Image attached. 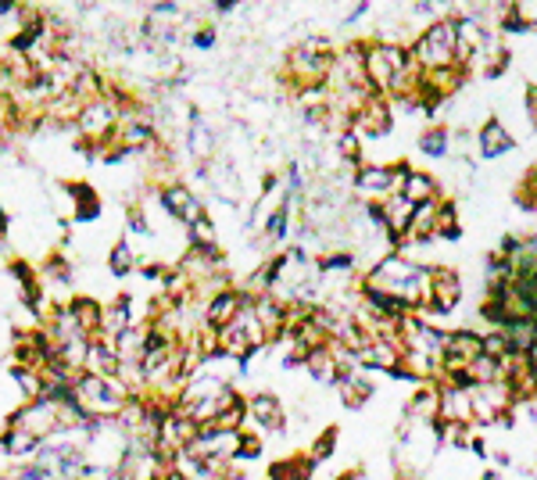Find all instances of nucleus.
Here are the masks:
<instances>
[{"label": "nucleus", "mask_w": 537, "mask_h": 480, "mask_svg": "<svg viewBox=\"0 0 537 480\" xmlns=\"http://www.w3.org/2000/svg\"><path fill=\"white\" fill-rule=\"evenodd\" d=\"M76 398L94 420H115L126 405L129 391L119 377H101V373H90L83 369L76 377Z\"/></svg>", "instance_id": "f257e3e1"}, {"label": "nucleus", "mask_w": 537, "mask_h": 480, "mask_svg": "<svg viewBox=\"0 0 537 480\" xmlns=\"http://www.w3.org/2000/svg\"><path fill=\"white\" fill-rule=\"evenodd\" d=\"M154 201H158V208L169 215L172 223L183 226V230H187L190 223H197L201 215H208V205L201 201V194H197L187 180H179V176L162 183V187H154Z\"/></svg>", "instance_id": "f03ea898"}, {"label": "nucleus", "mask_w": 537, "mask_h": 480, "mask_svg": "<svg viewBox=\"0 0 537 480\" xmlns=\"http://www.w3.org/2000/svg\"><path fill=\"white\" fill-rule=\"evenodd\" d=\"M8 420L18 423V427H26L33 438L47 441L61 430V409L51 398H29V402H18L15 409L8 412Z\"/></svg>", "instance_id": "7ed1b4c3"}, {"label": "nucleus", "mask_w": 537, "mask_h": 480, "mask_svg": "<svg viewBox=\"0 0 537 480\" xmlns=\"http://www.w3.org/2000/svg\"><path fill=\"white\" fill-rule=\"evenodd\" d=\"M244 405H248V427L258 430V434H280L287 427V409L276 395L269 391H255V395H244Z\"/></svg>", "instance_id": "20e7f679"}, {"label": "nucleus", "mask_w": 537, "mask_h": 480, "mask_svg": "<svg viewBox=\"0 0 537 480\" xmlns=\"http://www.w3.org/2000/svg\"><path fill=\"white\" fill-rule=\"evenodd\" d=\"M61 194H65V201H69V223L83 226V223H97V219H101L104 201H101V194H97L94 183L69 180V183H61Z\"/></svg>", "instance_id": "39448f33"}, {"label": "nucleus", "mask_w": 537, "mask_h": 480, "mask_svg": "<svg viewBox=\"0 0 537 480\" xmlns=\"http://www.w3.org/2000/svg\"><path fill=\"white\" fill-rule=\"evenodd\" d=\"M244 305H248V294L240 291L237 283H230V287H222V291L208 294V298L201 301V323L219 330V326L230 323Z\"/></svg>", "instance_id": "423d86ee"}, {"label": "nucleus", "mask_w": 537, "mask_h": 480, "mask_svg": "<svg viewBox=\"0 0 537 480\" xmlns=\"http://www.w3.org/2000/svg\"><path fill=\"white\" fill-rule=\"evenodd\" d=\"M455 36H459V29H455L452 22L434 26L423 40H419V61L430 65V69H444L455 54Z\"/></svg>", "instance_id": "0eeeda50"}, {"label": "nucleus", "mask_w": 537, "mask_h": 480, "mask_svg": "<svg viewBox=\"0 0 537 480\" xmlns=\"http://www.w3.org/2000/svg\"><path fill=\"white\" fill-rule=\"evenodd\" d=\"M129 326H137V312H133V294H115L111 301H104V316H101V337L108 341H119Z\"/></svg>", "instance_id": "6e6552de"}, {"label": "nucleus", "mask_w": 537, "mask_h": 480, "mask_svg": "<svg viewBox=\"0 0 537 480\" xmlns=\"http://www.w3.org/2000/svg\"><path fill=\"white\" fill-rule=\"evenodd\" d=\"M43 441L33 438L26 427H18V423L4 420V430H0V452L4 459H15V463H26V459H36Z\"/></svg>", "instance_id": "1a4fd4ad"}, {"label": "nucleus", "mask_w": 537, "mask_h": 480, "mask_svg": "<svg viewBox=\"0 0 537 480\" xmlns=\"http://www.w3.org/2000/svg\"><path fill=\"white\" fill-rule=\"evenodd\" d=\"M69 309L72 316H76L79 330H83V337L90 341V337H101V316H104V301L94 298V294H83V291H72L69 294Z\"/></svg>", "instance_id": "9d476101"}, {"label": "nucleus", "mask_w": 537, "mask_h": 480, "mask_svg": "<svg viewBox=\"0 0 537 480\" xmlns=\"http://www.w3.org/2000/svg\"><path fill=\"white\" fill-rule=\"evenodd\" d=\"M137 269H140V251H137V244H133V237L122 233L108 251V273H111V280H126V276H133Z\"/></svg>", "instance_id": "9b49d317"}, {"label": "nucleus", "mask_w": 537, "mask_h": 480, "mask_svg": "<svg viewBox=\"0 0 537 480\" xmlns=\"http://www.w3.org/2000/svg\"><path fill=\"white\" fill-rule=\"evenodd\" d=\"M8 380L15 387L18 402H29V398L43 395V369L33 366H8Z\"/></svg>", "instance_id": "f8f14e48"}, {"label": "nucleus", "mask_w": 537, "mask_h": 480, "mask_svg": "<svg viewBox=\"0 0 537 480\" xmlns=\"http://www.w3.org/2000/svg\"><path fill=\"white\" fill-rule=\"evenodd\" d=\"M187 248H194V251H222L219 226H215L212 215H201L197 223L187 226Z\"/></svg>", "instance_id": "ddd939ff"}, {"label": "nucleus", "mask_w": 537, "mask_h": 480, "mask_svg": "<svg viewBox=\"0 0 537 480\" xmlns=\"http://www.w3.org/2000/svg\"><path fill=\"white\" fill-rule=\"evenodd\" d=\"M316 470V463L308 455H287V459H276L265 473V480H308Z\"/></svg>", "instance_id": "4468645a"}, {"label": "nucleus", "mask_w": 537, "mask_h": 480, "mask_svg": "<svg viewBox=\"0 0 537 480\" xmlns=\"http://www.w3.org/2000/svg\"><path fill=\"white\" fill-rule=\"evenodd\" d=\"M265 452V441L258 430H240V441H237V455H233V463H255L258 455Z\"/></svg>", "instance_id": "2eb2a0df"}, {"label": "nucleus", "mask_w": 537, "mask_h": 480, "mask_svg": "<svg viewBox=\"0 0 537 480\" xmlns=\"http://www.w3.org/2000/svg\"><path fill=\"white\" fill-rule=\"evenodd\" d=\"M398 194H401V198H409L412 205H419V201H427L430 194H434V183H430L427 176H419V172H412V176H405V183H401Z\"/></svg>", "instance_id": "dca6fc26"}, {"label": "nucleus", "mask_w": 537, "mask_h": 480, "mask_svg": "<svg viewBox=\"0 0 537 480\" xmlns=\"http://www.w3.org/2000/svg\"><path fill=\"white\" fill-rule=\"evenodd\" d=\"M215 40H219V33H215L212 22H205V26H190V33H187V43L194 47V51H212Z\"/></svg>", "instance_id": "f3484780"}, {"label": "nucleus", "mask_w": 537, "mask_h": 480, "mask_svg": "<svg viewBox=\"0 0 537 480\" xmlns=\"http://www.w3.org/2000/svg\"><path fill=\"white\" fill-rule=\"evenodd\" d=\"M333 445H337V430H326V434H319L316 438V445H312L308 459H312V463H323V459H330L333 455Z\"/></svg>", "instance_id": "a211bd4d"}, {"label": "nucleus", "mask_w": 537, "mask_h": 480, "mask_svg": "<svg viewBox=\"0 0 537 480\" xmlns=\"http://www.w3.org/2000/svg\"><path fill=\"white\" fill-rule=\"evenodd\" d=\"M509 144H512V140L505 137L498 126H487L484 129V151H487V155H502V151H509Z\"/></svg>", "instance_id": "6ab92c4d"}, {"label": "nucleus", "mask_w": 537, "mask_h": 480, "mask_svg": "<svg viewBox=\"0 0 537 480\" xmlns=\"http://www.w3.org/2000/svg\"><path fill=\"white\" fill-rule=\"evenodd\" d=\"M423 151H427V155H441V151H444V133H427V137H423Z\"/></svg>", "instance_id": "aec40b11"}, {"label": "nucleus", "mask_w": 537, "mask_h": 480, "mask_svg": "<svg viewBox=\"0 0 537 480\" xmlns=\"http://www.w3.org/2000/svg\"><path fill=\"white\" fill-rule=\"evenodd\" d=\"M208 4H212L215 15H230V11L240 8V0H208Z\"/></svg>", "instance_id": "412c9836"}, {"label": "nucleus", "mask_w": 537, "mask_h": 480, "mask_svg": "<svg viewBox=\"0 0 537 480\" xmlns=\"http://www.w3.org/2000/svg\"><path fill=\"white\" fill-rule=\"evenodd\" d=\"M0 480H11V477H4V473H0Z\"/></svg>", "instance_id": "4be33fe9"}]
</instances>
